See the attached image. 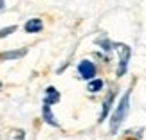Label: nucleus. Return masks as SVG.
<instances>
[{
    "instance_id": "9",
    "label": "nucleus",
    "mask_w": 146,
    "mask_h": 140,
    "mask_svg": "<svg viewBox=\"0 0 146 140\" xmlns=\"http://www.w3.org/2000/svg\"><path fill=\"white\" fill-rule=\"evenodd\" d=\"M101 88H103V81H101V79H92L90 83H88L87 90L90 92V93H96V92L101 90Z\"/></svg>"
},
{
    "instance_id": "8",
    "label": "nucleus",
    "mask_w": 146,
    "mask_h": 140,
    "mask_svg": "<svg viewBox=\"0 0 146 140\" xmlns=\"http://www.w3.org/2000/svg\"><path fill=\"white\" fill-rule=\"evenodd\" d=\"M114 97H115V93L112 92L108 97L105 99V103H103V111H101V117H99V122H103V120L106 119V115H108V110H110V106H112V101H114Z\"/></svg>"
},
{
    "instance_id": "10",
    "label": "nucleus",
    "mask_w": 146,
    "mask_h": 140,
    "mask_svg": "<svg viewBox=\"0 0 146 140\" xmlns=\"http://www.w3.org/2000/svg\"><path fill=\"white\" fill-rule=\"evenodd\" d=\"M16 31V27L15 25H11V27H5V29H2L0 31V38H5V36H9L11 32H15Z\"/></svg>"
},
{
    "instance_id": "2",
    "label": "nucleus",
    "mask_w": 146,
    "mask_h": 140,
    "mask_svg": "<svg viewBox=\"0 0 146 140\" xmlns=\"http://www.w3.org/2000/svg\"><path fill=\"white\" fill-rule=\"evenodd\" d=\"M117 49H119V68H117V77H121V76H125V72H126V68H128V59H130V47L117 43Z\"/></svg>"
},
{
    "instance_id": "11",
    "label": "nucleus",
    "mask_w": 146,
    "mask_h": 140,
    "mask_svg": "<svg viewBox=\"0 0 146 140\" xmlns=\"http://www.w3.org/2000/svg\"><path fill=\"white\" fill-rule=\"evenodd\" d=\"M4 9V0H0V11Z\"/></svg>"
},
{
    "instance_id": "5",
    "label": "nucleus",
    "mask_w": 146,
    "mask_h": 140,
    "mask_svg": "<svg viewBox=\"0 0 146 140\" xmlns=\"http://www.w3.org/2000/svg\"><path fill=\"white\" fill-rule=\"evenodd\" d=\"M27 54V49H20V50H9V52H2L0 54V63L2 61H7V59H18V58H24Z\"/></svg>"
},
{
    "instance_id": "3",
    "label": "nucleus",
    "mask_w": 146,
    "mask_h": 140,
    "mask_svg": "<svg viewBox=\"0 0 146 140\" xmlns=\"http://www.w3.org/2000/svg\"><path fill=\"white\" fill-rule=\"evenodd\" d=\"M78 70H80L81 79H87V81H90L92 77L96 76V65L90 63V61H87V59L78 65Z\"/></svg>"
},
{
    "instance_id": "7",
    "label": "nucleus",
    "mask_w": 146,
    "mask_h": 140,
    "mask_svg": "<svg viewBox=\"0 0 146 140\" xmlns=\"http://www.w3.org/2000/svg\"><path fill=\"white\" fill-rule=\"evenodd\" d=\"M42 115H43V120H45L47 124H50V126H58V120H56V117L52 115V111H50V104H45V103H43Z\"/></svg>"
},
{
    "instance_id": "1",
    "label": "nucleus",
    "mask_w": 146,
    "mask_h": 140,
    "mask_svg": "<svg viewBox=\"0 0 146 140\" xmlns=\"http://www.w3.org/2000/svg\"><path fill=\"white\" fill-rule=\"evenodd\" d=\"M128 106H130V92H126L125 95H123V99L119 101L114 115L110 117V133L112 135H115L117 129H119V126L123 124V120H125V117L128 113Z\"/></svg>"
},
{
    "instance_id": "4",
    "label": "nucleus",
    "mask_w": 146,
    "mask_h": 140,
    "mask_svg": "<svg viewBox=\"0 0 146 140\" xmlns=\"http://www.w3.org/2000/svg\"><path fill=\"white\" fill-rule=\"evenodd\" d=\"M24 29H25V32H29V34H33V32H40L43 29V24H42L40 18H31V20H27Z\"/></svg>"
},
{
    "instance_id": "12",
    "label": "nucleus",
    "mask_w": 146,
    "mask_h": 140,
    "mask_svg": "<svg viewBox=\"0 0 146 140\" xmlns=\"http://www.w3.org/2000/svg\"><path fill=\"white\" fill-rule=\"evenodd\" d=\"M0 86H2V85H0Z\"/></svg>"
},
{
    "instance_id": "6",
    "label": "nucleus",
    "mask_w": 146,
    "mask_h": 140,
    "mask_svg": "<svg viewBox=\"0 0 146 140\" xmlns=\"http://www.w3.org/2000/svg\"><path fill=\"white\" fill-rule=\"evenodd\" d=\"M58 101H60V92L56 90L54 86H49L45 90V99H43V103L45 104H54V103H58Z\"/></svg>"
}]
</instances>
